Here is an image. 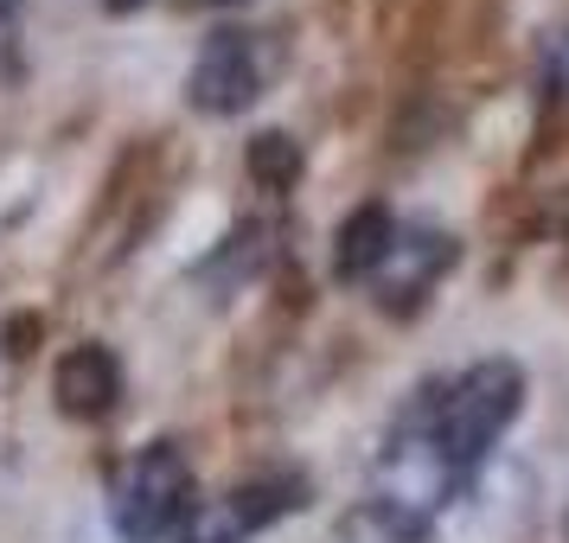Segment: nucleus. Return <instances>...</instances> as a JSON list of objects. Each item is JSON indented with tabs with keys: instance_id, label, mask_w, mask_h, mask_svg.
<instances>
[{
	"instance_id": "obj_1",
	"label": "nucleus",
	"mask_w": 569,
	"mask_h": 543,
	"mask_svg": "<svg viewBox=\"0 0 569 543\" xmlns=\"http://www.w3.org/2000/svg\"><path fill=\"white\" fill-rule=\"evenodd\" d=\"M518 410H525V371L512 359H480V364H467L461 378L429 390L416 422L429 429L441 461L455 466V480H467L473 466L487 461L492 441L512 429Z\"/></svg>"
},
{
	"instance_id": "obj_2",
	"label": "nucleus",
	"mask_w": 569,
	"mask_h": 543,
	"mask_svg": "<svg viewBox=\"0 0 569 543\" xmlns=\"http://www.w3.org/2000/svg\"><path fill=\"white\" fill-rule=\"evenodd\" d=\"M109 517L129 543H160L192 517V466L173 441H148L141 454L116 466L109 480Z\"/></svg>"
},
{
	"instance_id": "obj_3",
	"label": "nucleus",
	"mask_w": 569,
	"mask_h": 543,
	"mask_svg": "<svg viewBox=\"0 0 569 543\" xmlns=\"http://www.w3.org/2000/svg\"><path fill=\"white\" fill-rule=\"evenodd\" d=\"M262 83H269V58L257 32H218L186 78V103L206 115H243L262 97Z\"/></svg>"
},
{
	"instance_id": "obj_4",
	"label": "nucleus",
	"mask_w": 569,
	"mask_h": 543,
	"mask_svg": "<svg viewBox=\"0 0 569 543\" xmlns=\"http://www.w3.org/2000/svg\"><path fill=\"white\" fill-rule=\"evenodd\" d=\"M301 492H308L301 473H262V480H243L237 492L211 499L206 512L186 524V543H250L262 524H276L282 512H295Z\"/></svg>"
},
{
	"instance_id": "obj_5",
	"label": "nucleus",
	"mask_w": 569,
	"mask_h": 543,
	"mask_svg": "<svg viewBox=\"0 0 569 543\" xmlns=\"http://www.w3.org/2000/svg\"><path fill=\"white\" fill-rule=\"evenodd\" d=\"M116 396H122V364H116L109 345L78 339L71 352H58V364H52L58 415H71V422H103V415L116 410Z\"/></svg>"
},
{
	"instance_id": "obj_6",
	"label": "nucleus",
	"mask_w": 569,
	"mask_h": 543,
	"mask_svg": "<svg viewBox=\"0 0 569 543\" xmlns=\"http://www.w3.org/2000/svg\"><path fill=\"white\" fill-rule=\"evenodd\" d=\"M455 262V243L441 231H416V237H403L397 231V243H390V257H385V269L371 275V282L385 288L390 301H422L429 288H436V275Z\"/></svg>"
},
{
	"instance_id": "obj_7",
	"label": "nucleus",
	"mask_w": 569,
	"mask_h": 543,
	"mask_svg": "<svg viewBox=\"0 0 569 543\" xmlns=\"http://www.w3.org/2000/svg\"><path fill=\"white\" fill-rule=\"evenodd\" d=\"M390 243H397V218L385 205H359L346 224H339V243H333V275L339 282H371L385 269Z\"/></svg>"
},
{
	"instance_id": "obj_8",
	"label": "nucleus",
	"mask_w": 569,
	"mask_h": 543,
	"mask_svg": "<svg viewBox=\"0 0 569 543\" xmlns=\"http://www.w3.org/2000/svg\"><path fill=\"white\" fill-rule=\"evenodd\" d=\"M250 173L262 185H295L301 173V148L288 141V134H257V148H250Z\"/></svg>"
},
{
	"instance_id": "obj_9",
	"label": "nucleus",
	"mask_w": 569,
	"mask_h": 543,
	"mask_svg": "<svg viewBox=\"0 0 569 543\" xmlns=\"http://www.w3.org/2000/svg\"><path fill=\"white\" fill-rule=\"evenodd\" d=\"M109 13H134V7H141V0H103Z\"/></svg>"
},
{
	"instance_id": "obj_10",
	"label": "nucleus",
	"mask_w": 569,
	"mask_h": 543,
	"mask_svg": "<svg viewBox=\"0 0 569 543\" xmlns=\"http://www.w3.org/2000/svg\"><path fill=\"white\" fill-rule=\"evenodd\" d=\"M13 7H20V0H0V20H7V13H13Z\"/></svg>"
}]
</instances>
